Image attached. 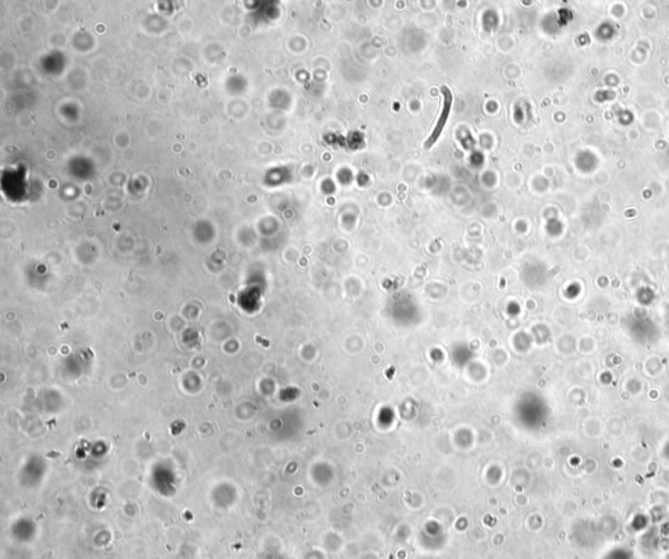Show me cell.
<instances>
[{
    "label": "cell",
    "instance_id": "6da1fadb",
    "mask_svg": "<svg viewBox=\"0 0 669 559\" xmlns=\"http://www.w3.org/2000/svg\"><path fill=\"white\" fill-rule=\"evenodd\" d=\"M441 95L443 96L442 101V110H441V114H440V118L437 120V124L435 127L433 129L432 135L429 136V139L426 140L425 143V148L429 149L432 148L433 145L437 143L438 138L441 136V133L444 129V126L447 123V119L450 117V113H451V108H453V93L451 90L447 88V86H442L441 88Z\"/></svg>",
    "mask_w": 669,
    "mask_h": 559
}]
</instances>
